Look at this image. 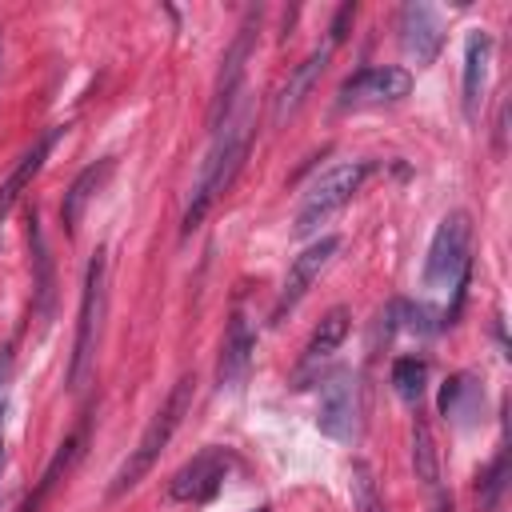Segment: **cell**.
<instances>
[{"label":"cell","instance_id":"obj_1","mask_svg":"<svg viewBox=\"0 0 512 512\" xmlns=\"http://www.w3.org/2000/svg\"><path fill=\"white\" fill-rule=\"evenodd\" d=\"M248 144H252V108L244 104L240 112H228V120L212 132V144L196 168V184H192V196H188V208L180 220L184 236H192L204 224V216L212 212V204L232 188L236 172L248 160Z\"/></svg>","mask_w":512,"mask_h":512},{"label":"cell","instance_id":"obj_2","mask_svg":"<svg viewBox=\"0 0 512 512\" xmlns=\"http://www.w3.org/2000/svg\"><path fill=\"white\" fill-rule=\"evenodd\" d=\"M192 388H196V380H192V376H180V380L172 384V392H168V396H164V404L152 412L148 428L140 432L136 448H132V452H128V460L116 468L108 496H124L128 488H136V484L152 472V464L160 460V452L168 448V440L176 436V428L184 424V416H188V408H192Z\"/></svg>","mask_w":512,"mask_h":512},{"label":"cell","instance_id":"obj_3","mask_svg":"<svg viewBox=\"0 0 512 512\" xmlns=\"http://www.w3.org/2000/svg\"><path fill=\"white\" fill-rule=\"evenodd\" d=\"M104 308H108V252L96 248L84 272V292H80V312H76V340H72V360H68V388L80 392L92 376L96 364V344L104 328Z\"/></svg>","mask_w":512,"mask_h":512},{"label":"cell","instance_id":"obj_4","mask_svg":"<svg viewBox=\"0 0 512 512\" xmlns=\"http://www.w3.org/2000/svg\"><path fill=\"white\" fill-rule=\"evenodd\" d=\"M368 176H372V164H368V160H348V164H336V168H328L324 176H316V180L308 184L300 208H296L292 232H296V236H312L324 220H332V216L364 188Z\"/></svg>","mask_w":512,"mask_h":512},{"label":"cell","instance_id":"obj_5","mask_svg":"<svg viewBox=\"0 0 512 512\" xmlns=\"http://www.w3.org/2000/svg\"><path fill=\"white\" fill-rule=\"evenodd\" d=\"M468 240H472V224H468V212H448L436 232H432V244H428V256H424V288H452L468 268H472V256H468Z\"/></svg>","mask_w":512,"mask_h":512},{"label":"cell","instance_id":"obj_6","mask_svg":"<svg viewBox=\"0 0 512 512\" xmlns=\"http://www.w3.org/2000/svg\"><path fill=\"white\" fill-rule=\"evenodd\" d=\"M360 376L352 368H340L324 380V392H320V412H316V428L328 436V440H340L348 444L356 432H360Z\"/></svg>","mask_w":512,"mask_h":512},{"label":"cell","instance_id":"obj_7","mask_svg":"<svg viewBox=\"0 0 512 512\" xmlns=\"http://www.w3.org/2000/svg\"><path fill=\"white\" fill-rule=\"evenodd\" d=\"M412 92V76L396 64H372V68H360L352 72L340 92H336V104L348 112V108H384V104H400L404 96Z\"/></svg>","mask_w":512,"mask_h":512},{"label":"cell","instance_id":"obj_8","mask_svg":"<svg viewBox=\"0 0 512 512\" xmlns=\"http://www.w3.org/2000/svg\"><path fill=\"white\" fill-rule=\"evenodd\" d=\"M336 252H340V236H320V240H312V244L288 264V276H284L280 296H276V304H272V324H284V320L300 308V300L312 292V284L324 276V268L332 264Z\"/></svg>","mask_w":512,"mask_h":512},{"label":"cell","instance_id":"obj_9","mask_svg":"<svg viewBox=\"0 0 512 512\" xmlns=\"http://www.w3.org/2000/svg\"><path fill=\"white\" fill-rule=\"evenodd\" d=\"M252 40H256V12H248V20L240 24L232 48L224 52V64H220V76H216V88H212V104H208V128L212 132L228 120V112H232V104H236V96L244 88V60L252 52Z\"/></svg>","mask_w":512,"mask_h":512},{"label":"cell","instance_id":"obj_10","mask_svg":"<svg viewBox=\"0 0 512 512\" xmlns=\"http://www.w3.org/2000/svg\"><path fill=\"white\" fill-rule=\"evenodd\" d=\"M228 452L224 448H200L188 464L176 468V476L168 480V500L176 504H196V500H212L216 488L228 476Z\"/></svg>","mask_w":512,"mask_h":512},{"label":"cell","instance_id":"obj_11","mask_svg":"<svg viewBox=\"0 0 512 512\" xmlns=\"http://www.w3.org/2000/svg\"><path fill=\"white\" fill-rule=\"evenodd\" d=\"M400 48L416 68H428L444 48V20L432 4L408 0L400 8Z\"/></svg>","mask_w":512,"mask_h":512},{"label":"cell","instance_id":"obj_12","mask_svg":"<svg viewBox=\"0 0 512 512\" xmlns=\"http://www.w3.org/2000/svg\"><path fill=\"white\" fill-rule=\"evenodd\" d=\"M252 360H256V332L248 324L244 312H232L228 316V328H224V340H220V360H216V380L220 388H240L252 372Z\"/></svg>","mask_w":512,"mask_h":512},{"label":"cell","instance_id":"obj_13","mask_svg":"<svg viewBox=\"0 0 512 512\" xmlns=\"http://www.w3.org/2000/svg\"><path fill=\"white\" fill-rule=\"evenodd\" d=\"M348 328H352V312L344 308V304H336V308H328L324 316H320V324L312 328V336H308V344H304V360H300V368H296V380L304 384L324 360H332V352L348 340Z\"/></svg>","mask_w":512,"mask_h":512},{"label":"cell","instance_id":"obj_14","mask_svg":"<svg viewBox=\"0 0 512 512\" xmlns=\"http://www.w3.org/2000/svg\"><path fill=\"white\" fill-rule=\"evenodd\" d=\"M328 56H332V48L324 44V48L308 52V56L292 68V76H288L284 88L276 92V108H272V120H276V124H284V120L308 100V92L320 84V76H324V68H328Z\"/></svg>","mask_w":512,"mask_h":512},{"label":"cell","instance_id":"obj_15","mask_svg":"<svg viewBox=\"0 0 512 512\" xmlns=\"http://www.w3.org/2000/svg\"><path fill=\"white\" fill-rule=\"evenodd\" d=\"M60 136H64V128H48V132L16 160V168L4 176V184H0V224L8 220V212L16 208V200L28 192V184L36 180V172L44 168V160H48V152H52V144H56Z\"/></svg>","mask_w":512,"mask_h":512},{"label":"cell","instance_id":"obj_16","mask_svg":"<svg viewBox=\"0 0 512 512\" xmlns=\"http://www.w3.org/2000/svg\"><path fill=\"white\" fill-rule=\"evenodd\" d=\"M116 172V160L112 156H104V160H96V164H88L72 184H68V192H64V200H60V224H64V232L68 236H76V228H80V220H84V208L92 204V196L108 184V176Z\"/></svg>","mask_w":512,"mask_h":512},{"label":"cell","instance_id":"obj_17","mask_svg":"<svg viewBox=\"0 0 512 512\" xmlns=\"http://www.w3.org/2000/svg\"><path fill=\"white\" fill-rule=\"evenodd\" d=\"M488 64H492V36L488 32H468L464 40V116L476 120V108L488 88Z\"/></svg>","mask_w":512,"mask_h":512},{"label":"cell","instance_id":"obj_18","mask_svg":"<svg viewBox=\"0 0 512 512\" xmlns=\"http://www.w3.org/2000/svg\"><path fill=\"white\" fill-rule=\"evenodd\" d=\"M28 244H32V308L40 320L52 316V300H56V276H52V256H48V244H44V228H40V216L28 212Z\"/></svg>","mask_w":512,"mask_h":512},{"label":"cell","instance_id":"obj_19","mask_svg":"<svg viewBox=\"0 0 512 512\" xmlns=\"http://www.w3.org/2000/svg\"><path fill=\"white\" fill-rule=\"evenodd\" d=\"M80 444H84V432H72L60 448H56V456L48 460V468H44V476L36 480V488L28 492V500L20 504V512H40L44 504H48V496L56 492V484L68 476V468L76 464V456H80Z\"/></svg>","mask_w":512,"mask_h":512},{"label":"cell","instance_id":"obj_20","mask_svg":"<svg viewBox=\"0 0 512 512\" xmlns=\"http://www.w3.org/2000/svg\"><path fill=\"white\" fill-rule=\"evenodd\" d=\"M476 404H480V384H476V376L456 372V376L444 380V388H440V416L464 420V416L476 412Z\"/></svg>","mask_w":512,"mask_h":512},{"label":"cell","instance_id":"obj_21","mask_svg":"<svg viewBox=\"0 0 512 512\" xmlns=\"http://www.w3.org/2000/svg\"><path fill=\"white\" fill-rule=\"evenodd\" d=\"M392 388L404 404H420L424 388H428V360L420 356H396L392 360Z\"/></svg>","mask_w":512,"mask_h":512},{"label":"cell","instance_id":"obj_22","mask_svg":"<svg viewBox=\"0 0 512 512\" xmlns=\"http://www.w3.org/2000/svg\"><path fill=\"white\" fill-rule=\"evenodd\" d=\"M412 468L424 484H436L440 480V460H436V440H432V428L428 420L416 412V424H412Z\"/></svg>","mask_w":512,"mask_h":512},{"label":"cell","instance_id":"obj_23","mask_svg":"<svg viewBox=\"0 0 512 512\" xmlns=\"http://www.w3.org/2000/svg\"><path fill=\"white\" fill-rule=\"evenodd\" d=\"M352 504H356V512H388V504L376 488V476L364 460L352 464Z\"/></svg>","mask_w":512,"mask_h":512},{"label":"cell","instance_id":"obj_24","mask_svg":"<svg viewBox=\"0 0 512 512\" xmlns=\"http://www.w3.org/2000/svg\"><path fill=\"white\" fill-rule=\"evenodd\" d=\"M396 312L404 316L400 320V328H408V332H416V336H436L440 328H444V316L432 308V304H404V300H396Z\"/></svg>","mask_w":512,"mask_h":512},{"label":"cell","instance_id":"obj_25","mask_svg":"<svg viewBox=\"0 0 512 512\" xmlns=\"http://www.w3.org/2000/svg\"><path fill=\"white\" fill-rule=\"evenodd\" d=\"M504 484H508V452H500V456H496V460L484 468V476H480V484H476L480 504H484V508H492V504L500 500Z\"/></svg>","mask_w":512,"mask_h":512},{"label":"cell","instance_id":"obj_26","mask_svg":"<svg viewBox=\"0 0 512 512\" xmlns=\"http://www.w3.org/2000/svg\"><path fill=\"white\" fill-rule=\"evenodd\" d=\"M352 20H356V4L348 0V4H340L336 8V16H332V24H328V48H336L344 36H348V28H352Z\"/></svg>","mask_w":512,"mask_h":512},{"label":"cell","instance_id":"obj_27","mask_svg":"<svg viewBox=\"0 0 512 512\" xmlns=\"http://www.w3.org/2000/svg\"><path fill=\"white\" fill-rule=\"evenodd\" d=\"M8 380H12V348L0 352V408H4V396H8Z\"/></svg>","mask_w":512,"mask_h":512},{"label":"cell","instance_id":"obj_28","mask_svg":"<svg viewBox=\"0 0 512 512\" xmlns=\"http://www.w3.org/2000/svg\"><path fill=\"white\" fill-rule=\"evenodd\" d=\"M432 512H452V496H436V504H432Z\"/></svg>","mask_w":512,"mask_h":512},{"label":"cell","instance_id":"obj_29","mask_svg":"<svg viewBox=\"0 0 512 512\" xmlns=\"http://www.w3.org/2000/svg\"><path fill=\"white\" fill-rule=\"evenodd\" d=\"M0 472H4V408H0Z\"/></svg>","mask_w":512,"mask_h":512},{"label":"cell","instance_id":"obj_30","mask_svg":"<svg viewBox=\"0 0 512 512\" xmlns=\"http://www.w3.org/2000/svg\"><path fill=\"white\" fill-rule=\"evenodd\" d=\"M0 56H4V36H0Z\"/></svg>","mask_w":512,"mask_h":512},{"label":"cell","instance_id":"obj_31","mask_svg":"<svg viewBox=\"0 0 512 512\" xmlns=\"http://www.w3.org/2000/svg\"><path fill=\"white\" fill-rule=\"evenodd\" d=\"M260 512H268V508H260Z\"/></svg>","mask_w":512,"mask_h":512}]
</instances>
